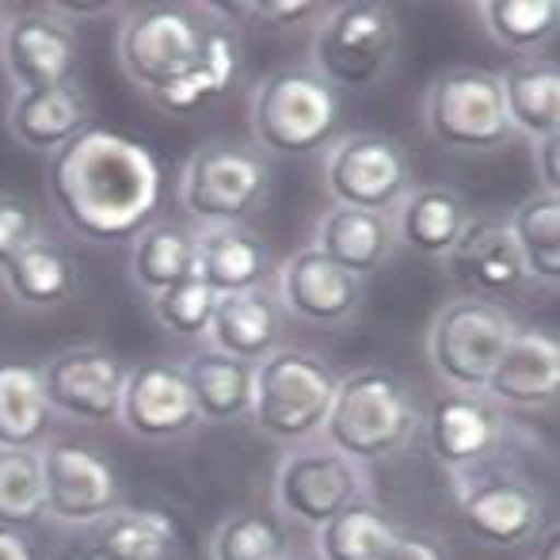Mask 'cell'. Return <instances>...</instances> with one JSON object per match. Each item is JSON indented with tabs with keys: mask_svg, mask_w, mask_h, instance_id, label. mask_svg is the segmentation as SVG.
<instances>
[{
	"mask_svg": "<svg viewBox=\"0 0 560 560\" xmlns=\"http://www.w3.org/2000/svg\"><path fill=\"white\" fill-rule=\"evenodd\" d=\"M46 199L73 236L118 244L156 222L164 176L153 149L138 138L89 126L46 156Z\"/></svg>",
	"mask_w": 560,
	"mask_h": 560,
	"instance_id": "cell-1",
	"label": "cell"
},
{
	"mask_svg": "<svg viewBox=\"0 0 560 560\" xmlns=\"http://www.w3.org/2000/svg\"><path fill=\"white\" fill-rule=\"evenodd\" d=\"M420 435V408L412 389L393 370L366 366L351 370L336 382V397L328 420L320 428V443L359 465H374L397 457Z\"/></svg>",
	"mask_w": 560,
	"mask_h": 560,
	"instance_id": "cell-2",
	"label": "cell"
},
{
	"mask_svg": "<svg viewBox=\"0 0 560 560\" xmlns=\"http://www.w3.org/2000/svg\"><path fill=\"white\" fill-rule=\"evenodd\" d=\"M339 92L310 66L264 73L248 92L252 149L264 156H313L339 138Z\"/></svg>",
	"mask_w": 560,
	"mask_h": 560,
	"instance_id": "cell-3",
	"label": "cell"
},
{
	"mask_svg": "<svg viewBox=\"0 0 560 560\" xmlns=\"http://www.w3.org/2000/svg\"><path fill=\"white\" fill-rule=\"evenodd\" d=\"M400 58V20L389 4H328L313 27L310 69L336 92H370L385 84Z\"/></svg>",
	"mask_w": 560,
	"mask_h": 560,
	"instance_id": "cell-4",
	"label": "cell"
},
{
	"mask_svg": "<svg viewBox=\"0 0 560 560\" xmlns=\"http://www.w3.org/2000/svg\"><path fill=\"white\" fill-rule=\"evenodd\" d=\"M339 374L305 347H279L256 362L252 377V416L256 431L279 446L317 443L336 397Z\"/></svg>",
	"mask_w": 560,
	"mask_h": 560,
	"instance_id": "cell-5",
	"label": "cell"
},
{
	"mask_svg": "<svg viewBox=\"0 0 560 560\" xmlns=\"http://www.w3.org/2000/svg\"><path fill=\"white\" fill-rule=\"evenodd\" d=\"M207 4H133L115 31V58L126 81L153 104L191 73L207 43Z\"/></svg>",
	"mask_w": 560,
	"mask_h": 560,
	"instance_id": "cell-6",
	"label": "cell"
},
{
	"mask_svg": "<svg viewBox=\"0 0 560 560\" xmlns=\"http://www.w3.org/2000/svg\"><path fill=\"white\" fill-rule=\"evenodd\" d=\"M271 191V164L233 138L202 141L179 168L176 199L195 229L248 225Z\"/></svg>",
	"mask_w": 560,
	"mask_h": 560,
	"instance_id": "cell-7",
	"label": "cell"
},
{
	"mask_svg": "<svg viewBox=\"0 0 560 560\" xmlns=\"http://www.w3.org/2000/svg\"><path fill=\"white\" fill-rule=\"evenodd\" d=\"M515 332V317L503 305L450 298L428 325V362L446 389L485 393L495 362L503 359Z\"/></svg>",
	"mask_w": 560,
	"mask_h": 560,
	"instance_id": "cell-8",
	"label": "cell"
},
{
	"mask_svg": "<svg viewBox=\"0 0 560 560\" xmlns=\"http://www.w3.org/2000/svg\"><path fill=\"white\" fill-rule=\"evenodd\" d=\"M462 526L492 549H515L546 530V495L530 477L500 462L446 472Z\"/></svg>",
	"mask_w": 560,
	"mask_h": 560,
	"instance_id": "cell-9",
	"label": "cell"
},
{
	"mask_svg": "<svg viewBox=\"0 0 560 560\" xmlns=\"http://www.w3.org/2000/svg\"><path fill=\"white\" fill-rule=\"evenodd\" d=\"M423 130L450 153H500L511 133L500 73L457 66L439 73L423 92Z\"/></svg>",
	"mask_w": 560,
	"mask_h": 560,
	"instance_id": "cell-10",
	"label": "cell"
},
{
	"mask_svg": "<svg viewBox=\"0 0 560 560\" xmlns=\"http://www.w3.org/2000/svg\"><path fill=\"white\" fill-rule=\"evenodd\" d=\"M271 500L287 523L302 526V530H320L343 508L374 500V488H370L366 465L336 454L317 439V443L290 446L282 454L271 480Z\"/></svg>",
	"mask_w": 560,
	"mask_h": 560,
	"instance_id": "cell-11",
	"label": "cell"
},
{
	"mask_svg": "<svg viewBox=\"0 0 560 560\" xmlns=\"http://www.w3.org/2000/svg\"><path fill=\"white\" fill-rule=\"evenodd\" d=\"M325 195L332 207H354L370 214H393L416 187L408 149L393 133L354 130L339 133L320 161Z\"/></svg>",
	"mask_w": 560,
	"mask_h": 560,
	"instance_id": "cell-12",
	"label": "cell"
},
{
	"mask_svg": "<svg viewBox=\"0 0 560 560\" xmlns=\"http://www.w3.org/2000/svg\"><path fill=\"white\" fill-rule=\"evenodd\" d=\"M38 382H43V397L50 405L54 420L61 416V420L89 423V428L118 423L126 362L115 351H107V347L100 343L61 347V351H54L38 366Z\"/></svg>",
	"mask_w": 560,
	"mask_h": 560,
	"instance_id": "cell-13",
	"label": "cell"
},
{
	"mask_svg": "<svg viewBox=\"0 0 560 560\" xmlns=\"http://www.w3.org/2000/svg\"><path fill=\"white\" fill-rule=\"evenodd\" d=\"M46 518L69 530H92L122 503V488L107 457L77 443H46L38 450Z\"/></svg>",
	"mask_w": 560,
	"mask_h": 560,
	"instance_id": "cell-14",
	"label": "cell"
},
{
	"mask_svg": "<svg viewBox=\"0 0 560 560\" xmlns=\"http://www.w3.org/2000/svg\"><path fill=\"white\" fill-rule=\"evenodd\" d=\"M81 38L50 8H15L0 23V69L12 92L54 89L77 81Z\"/></svg>",
	"mask_w": 560,
	"mask_h": 560,
	"instance_id": "cell-15",
	"label": "cell"
},
{
	"mask_svg": "<svg viewBox=\"0 0 560 560\" xmlns=\"http://www.w3.org/2000/svg\"><path fill=\"white\" fill-rule=\"evenodd\" d=\"M118 428L138 443H179L202 428L195 408L191 385H187L179 362L145 359L126 366L122 400H118Z\"/></svg>",
	"mask_w": 560,
	"mask_h": 560,
	"instance_id": "cell-16",
	"label": "cell"
},
{
	"mask_svg": "<svg viewBox=\"0 0 560 560\" xmlns=\"http://www.w3.org/2000/svg\"><path fill=\"white\" fill-rule=\"evenodd\" d=\"M271 294L287 320H298L305 328H343L359 317L366 282L305 244L275 267Z\"/></svg>",
	"mask_w": 560,
	"mask_h": 560,
	"instance_id": "cell-17",
	"label": "cell"
},
{
	"mask_svg": "<svg viewBox=\"0 0 560 560\" xmlns=\"http://www.w3.org/2000/svg\"><path fill=\"white\" fill-rule=\"evenodd\" d=\"M443 271L457 298H477V302L503 305L523 287H530L518 248L511 241L508 218L480 214L469 218L454 248L443 256Z\"/></svg>",
	"mask_w": 560,
	"mask_h": 560,
	"instance_id": "cell-18",
	"label": "cell"
},
{
	"mask_svg": "<svg viewBox=\"0 0 560 560\" xmlns=\"http://www.w3.org/2000/svg\"><path fill=\"white\" fill-rule=\"evenodd\" d=\"M420 431L428 450L446 472H462L472 465L495 462L508 435L503 408H495L485 393H439L428 412H420Z\"/></svg>",
	"mask_w": 560,
	"mask_h": 560,
	"instance_id": "cell-19",
	"label": "cell"
},
{
	"mask_svg": "<svg viewBox=\"0 0 560 560\" xmlns=\"http://www.w3.org/2000/svg\"><path fill=\"white\" fill-rule=\"evenodd\" d=\"M485 397L503 412H541L560 397V343L553 332L518 328L495 362Z\"/></svg>",
	"mask_w": 560,
	"mask_h": 560,
	"instance_id": "cell-20",
	"label": "cell"
},
{
	"mask_svg": "<svg viewBox=\"0 0 560 560\" xmlns=\"http://www.w3.org/2000/svg\"><path fill=\"white\" fill-rule=\"evenodd\" d=\"M92 122V100L81 81L54 84V89L12 92L4 104V130L27 153H58L66 141L84 133Z\"/></svg>",
	"mask_w": 560,
	"mask_h": 560,
	"instance_id": "cell-21",
	"label": "cell"
},
{
	"mask_svg": "<svg viewBox=\"0 0 560 560\" xmlns=\"http://www.w3.org/2000/svg\"><path fill=\"white\" fill-rule=\"evenodd\" d=\"M282 339H287V317H282L271 290L259 287V290H244V294L218 298L202 343L210 351H222L229 359H241L248 366H256L267 354L287 347Z\"/></svg>",
	"mask_w": 560,
	"mask_h": 560,
	"instance_id": "cell-22",
	"label": "cell"
},
{
	"mask_svg": "<svg viewBox=\"0 0 560 560\" xmlns=\"http://www.w3.org/2000/svg\"><path fill=\"white\" fill-rule=\"evenodd\" d=\"M313 252L332 259L347 275L366 282L377 275L397 252V236H393L389 214H370V210L354 207H325V214L313 225Z\"/></svg>",
	"mask_w": 560,
	"mask_h": 560,
	"instance_id": "cell-23",
	"label": "cell"
},
{
	"mask_svg": "<svg viewBox=\"0 0 560 560\" xmlns=\"http://www.w3.org/2000/svg\"><path fill=\"white\" fill-rule=\"evenodd\" d=\"M0 290L27 313L66 310L81 294V271L54 236L31 241L8 267H0Z\"/></svg>",
	"mask_w": 560,
	"mask_h": 560,
	"instance_id": "cell-24",
	"label": "cell"
},
{
	"mask_svg": "<svg viewBox=\"0 0 560 560\" xmlns=\"http://www.w3.org/2000/svg\"><path fill=\"white\" fill-rule=\"evenodd\" d=\"M469 218V202L462 199V191L446 184H416L389 214V222L397 248H408L423 259H443Z\"/></svg>",
	"mask_w": 560,
	"mask_h": 560,
	"instance_id": "cell-25",
	"label": "cell"
},
{
	"mask_svg": "<svg viewBox=\"0 0 560 560\" xmlns=\"http://www.w3.org/2000/svg\"><path fill=\"white\" fill-rule=\"evenodd\" d=\"M199 244V279L214 290L218 298L244 294V290L267 287L275 271V259L267 241L248 225H225V229H195Z\"/></svg>",
	"mask_w": 560,
	"mask_h": 560,
	"instance_id": "cell-26",
	"label": "cell"
},
{
	"mask_svg": "<svg viewBox=\"0 0 560 560\" xmlns=\"http://www.w3.org/2000/svg\"><path fill=\"white\" fill-rule=\"evenodd\" d=\"M210 12V27H207V43H202L199 61L191 66V73L184 81H176L168 92L153 100L156 112L164 115H195L202 107L218 104L229 89L241 77V31L233 23H225L222 15H214V8L207 4Z\"/></svg>",
	"mask_w": 560,
	"mask_h": 560,
	"instance_id": "cell-27",
	"label": "cell"
},
{
	"mask_svg": "<svg viewBox=\"0 0 560 560\" xmlns=\"http://www.w3.org/2000/svg\"><path fill=\"white\" fill-rule=\"evenodd\" d=\"M500 92L511 133H523L530 145L560 133V69L553 58H515L500 73Z\"/></svg>",
	"mask_w": 560,
	"mask_h": 560,
	"instance_id": "cell-28",
	"label": "cell"
},
{
	"mask_svg": "<svg viewBox=\"0 0 560 560\" xmlns=\"http://www.w3.org/2000/svg\"><path fill=\"white\" fill-rule=\"evenodd\" d=\"M199 271L195 225L156 218L130 241V282L141 298H156Z\"/></svg>",
	"mask_w": 560,
	"mask_h": 560,
	"instance_id": "cell-29",
	"label": "cell"
},
{
	"mask_svg": "<svg viewBox=\"0 0 560 560\" xmlns=\"http://www.w3.org/2000/svg\"><path fill=\"white\" fill-rule=\"evenodd\" d=\"M179 370H184L187 385H191V397L202 423L225 428V423H241L252 416V377H256V366L229 359L222 351H210V347H199V351L179 362Z\"/></svg>",
	"mask_w": 560,
	"mask_h": 560,
	"instance_id": "cell-30",
	"label": "cell"
},
{
	"mask_svg": "<svg viewBox=\"0 0 560 560\" xmlns=\"http://www.w3.org/2000/svg\"><path fill=\"white\" fill-rule=\"evenodd\" d=\"M179 541V526L156 508L118 503L104 523L92 526L89 560H168Z\"/></svg>",
	"mask_w": 560,
	"mask_h": 560,
	"instance_id": "cell-31",
	"label": "cell"
},
{
	"mask_svg": "<svg viewBox=\"0 0 560 560\" xmlns=\"http://www.w3.org/2000/svg\"><path fill=\"white\" fill-rule=\"evenodd\" d=\"M54 412L43 397L38 366L0 359V450H43Z\"/></svg>",
	"mask_w": 560,
	"mask_h": 560,
	"instance_id": "cell-32",
	"label": "cell"
},
{
	"mask_svg": "<svg viewBox=\"0 0 560 560\" xmlns=\"http://www.w3.org/2000/svg\"><path fill=\"white\" fill-rule=\"evenodd\" d=\"M511 241L526 267V279L534 287H560V199L557 195L530 191L508 214Z\"/></svg>",
	"mask_w": 560,
	"mask_h": 560,
	"instance_id": "cell-33",
	"label": "cell"
},
{
	"mask_svg": "<svg viewBox=\"0 0 560 560\" xmlns=\"http://www.w3.org/2000/svg\"><path fill=\"white\" fill-rule=\"evenodd\" d=\"M480 31L515 58H538L557 35V0H485L472 4Z\"/></svg>",
	"mask_w": 560,
	"mask_h": 560,
	"instance_id": "cell-34",
	"label": "cell"
},
{
	"mask_svg": "<svg viewBox=\"0 0 560 560\" xmlns=\"http://www.w3.org/2000/svg\"><path fill=\"white\" fill-rule=\"evenodd\" d=\"M397 534L393 518L374 500H359L313 530V553L317 560H385Z\"/></svg>",
	"mask_w": 560,
	"mask_h": 560,
	"instance_id": "cell-35",
	"label": "cell"
},
{
	"mask_svg": "<svg viewBox=\"0 0 560 560\" xmlns=\"http://www.w3.org/2000/svg\"><path fill=\"white\" fill-rule=\"evenodd\" d=\"M46 523L38 450H0V530L27 534Z\"/></svg>",
	"mask_w": 560,
	"mask_h": 560,
	"instance_id": "cell-36",
	"label": "cell"
},
{
	"mask_svg": "<svg viewBox=\"0 0 560 560\" xmlns=\"http://www.w3.org/2000/svg\"><path fill=\"white\" fill-rule=\"evenodd\" d=\"M210 560H290L287 530L264 511H233L207 541Z\"/></svg>",
	"mask_w": 560,
	"mask_h": 560,
	"instance_id": "cell-37",
	"label": "cell"
},
{
	"mask_svg": "<svg viewBox=\"0 0 560 560\" xmlns=\"http://www.w3.org/2000/svg\"><path fill=\"white\" fill-rule=\"evenodd\" d=\"M214 305H218V294L199 279V275L187 279V282H179V287L164 290V294L149 298V313H153V320L168 336H179V339H207Z\"/></svg>",
	"mask_w": 560,
	"mask_h": 560,
	"instance_id": "cell-38",
	"label": "cell"
},
{
	"mask_svg": "<svg viewBox=\"0 0 560 560\" xmlns=\"http://www.w3.org/2000/svg\"><path fill=\"white\" fill-rule=\"evenodd\" d=\"M214 15H222L225 23L244 20V23H259V27H317L325 20L328 4L317 0H236V4H210Z\"/></svg>",
	"mask_w": 560,
	"mask_h": 560,
	"instance_id": "cell-39",
	"label": "cell"
},
{
	"mask_svg": "<svg viewBox=\"0 0 560 560\" xmlns=\"http://www.w3.org/2000/svg\"><path fill=\"white\" fill-rule=\"evenodd\" d=\"M43 236V218L27 199L0 191V267H8L31 241Z\"/></svg>",
	"mask_w": 560,
	"mask_h": 560,
	"instance_id": "cell-40",
	"label": "cell"
},
{
	"mask_svg": "<svg viewBox=\"0 0 560 560\" xmlns=\"http://www.w3.org/2000/svg\"><path fill=\"white\" fill-rule=\"evenodd\" d=\"M534 172H538V191L560 199V133L534 145Z\"/></svg>",
	"mask_w": 560,
	"mask_h": 560,
	"instance_id": "cell-41",
	"label": "cell"
},
{
	"mask_svg": "<svg viewBox=\"0 0 560 560\" xmlns=\"http://www.w3.org/2000/svg\"><path fill=\"white\" fill-rule=\"evenodd\" d=\"M385 560H446V549L431 534H397Z\"/></svg>",
	"mask_w": 560,
	"mask_h": 560,
	"instance_id": "cell-42",
	"label": "cell"
},
{
	"mask_svg": "<svg viewBox=\"0 0 560 560\" xmlns=\"http://www.w3.org/2000/svg\"><path fill=\"white\" fill-rule=\"evenodd\" d=\"M46 8H50L58 20H66L73 31H77V23H84V20H107V15L126 12V8H118V4H46Z\"/></svg>",
	"mask_w": 560,
	"mask_h": 560,
	"instance_id": "cell-43",
	"label": "cell"
},
{
	"mask_svg": "<svg viewBox=\"0 0 560 560\" xmlns=\"http://www.w3.org/2000/svg\"><path fill=\"white\" fill-rule=\"evenodd\" d=\"M0 560H38L31 541L15 530H0Z\"/></svg>",
	"mask_w": 560,
	"mask_h": 560,
	"instance_id": "cell-44",
	"label": "cell"
},
{
	"mask_svg": "<svg viewBox=\"0 0 560 560\" xmlns=\"http://www.w3.org/2000/svg\"><path fill=\"white\" fill-rule=\"evenodd\" d=\"M534 560H560V526L549 523L546 530L538 534V553Z\"/></svg>",
	"mask_w": 560,
	"mask_h": 560,
	"instance_id": "cell-45",
	"label": "cell"
},
{
	"mask_svg": "<svg viewBox=\"0 0 560 560\" xmlns=\"http://www.w3.org/2000/svg\"><path fill=\"white\" fill-rule=\"evenodd\" d=\"M15 12V4H4V0H0V23H4L8 20V15H12Z\"/></svg>",
	"mask_w": 560,
	"mask_h": 560,
	"instance_id": "cell-46",
	"label": "cell"
},
{
	"mask_svg": "<svg viewBox=\"0 0 560 560\" xmlns=\"http://www.w3.org/2000/svg\"><path fill=\"white\" fill-rule=\"evenodd\" d=\"M290 560H294V557H290Z\"/></svg>",
	"mask_w": 560,
	"mask_h": 560,
	"instance_id": "cell-47",
	"label": "cell"
},
{
	"mask_svg": "<svg viewBox=\"0 0 560 560\" xmlns=\"http://www.w3.org/2000/svg\"><path fill=\"white\" fill-rule=\"evenodd\" d=\"M168 560H172V557H168Z\"/></svg>",
	"mask_w": 560,
	"mask_h": 560,
	"instance_id": "cell-48",
	"label": "cell"
}]
</instances>
